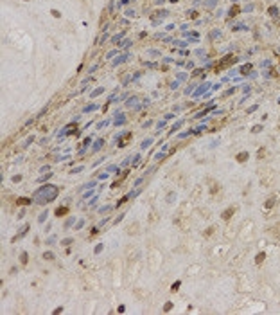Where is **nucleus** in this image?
I'll return each instance as SVG.
<instances>
[{"label": "nucleus", "mask_w": 280, "mask_h": 315, "mask_svg": "<svg viewBox=\"0 0 280 315\" xmlns=\"http://www.w3.org/2000/svg\"><path fill=\"white\" fill-rule=\"evenodd\" d=\"M278 200H280V193L271 195V196H269L267 200L264 202V209H271V207H275V204H278Z\"/></svg>", "instance_id": "f257e3e1"}, {"label": "nucleus", "mask_w": 280, "mask_h": 315, "mask_svg": "<svg viewBox=\"0 0 280 315\" xmlns=\"http://www.w3.org/2000/svg\"><path fill=\"white\" fill-rule=\"evenodd\" d=\"M230 63H235V58H232V56H228V60H224L221 65H217L215 67V70H221V69H224V67H228L230 65Z\"/></svg>", "instance_id": "f03ea898"}, {"label": "nucleus", "mask_w": 280, "mask_h": 315, "mask_svg": "<svg viewBox=\"0 0 280 315\" xmlns=\"http://www.w3.org/2000/svg\"><path fill=\"white\" fill-rule=\"evenodd\" d=\"M233 213H235V207H228V209H226V211L223 213V220H230Z\"/></svg>", "instance_id": "7ed1b4c3"}, {"label": "nucleus", "mask_w": 280, "mask_h": 315, "mask_svg": "<svg viewBox=\"0 0 280 315\" xmlns=\"http://www.w3.org/2000/svg\"><path fill=\"white\" fill-rule=\"evenodd\" d=\"M246 159H248V151H242V153L237 155V162H244Z\"/></svg>", "instance_id": "20e7f679"}, {"label": "nucleus", "mask_w": 280, "mask_h": 315, "mask_svg": "<svg viewBox=\"0 0 280 315\" xmlns=\"http://www.w3.org/2000/svg\"><path fill=\"white\" fill-rule=\"evenodd\" d=\"M264 258H266V254H264V252H262V254H257V258H255V263H257V265H261L262 261H264Z\"/></svg>", "instance_id": "39448f33"}, {"label": "nucleus", "mask_w": 280, "mask_h": 315, "mask_svg": "<svg viewBox=\"0 0 280 315\" xmlns=\"http://www.w3.org/2000/svg\"><path fill=\"white\" fill-rule=\"evenodd\" d=\"M67 211H68L67 207H63V209H58V211H56V214H58V216H61V214H67Z\"/></svg>", "instance_id": "423d86ee"}, {"label": "nucleus", "mask_w": 280, "mask_h": 315, "mask_svg": "<svg viewBox=\"0 0 280 315\" xmlns=\"http://www.w3.org/2000/svg\"><path fill=\"white\" fill-rule=\"evenodd\" d=\"M178 286H180V281H178V283H174V285H172V288H171V290H172V292H176V290H178Z\"/></svg>", "instance_id": "0eeeda50"}]
</instances>
